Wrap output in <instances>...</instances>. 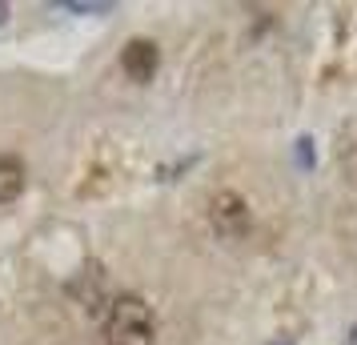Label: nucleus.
<instances>
[{"instance_id":"obj_1","label":"nucleus","mask_w":357,"mask_h":345,"mask_svg":"<svg viewBox=\"0 0 357 345\" xmlns=\"http://www.w3.org/2000/svg\"><path fill=\"white\" fill-rule=\"evenodd\" d=\"M157 325H153V309L145 297L121 293L105 313V345H153Z\"/></svg>"},{"instance_id":"obj_2","label":"nucleus","mask_w":357,"mask_h":345,"mask_svg":"<svg viewBox=\"0 0 357 345\" xmlns=\"http://www.w3.org/2000/svg\"><path fill=\"white\" fill-rule=\"evenodd\" d=\"M209 221L217 237H225V241H241L253 233V209L245 205L241 193H233V189H221L209 205Z\"/></svg>"},{"instance_id":"obj_3","label":"nucleus","mask_w":357,"mask_h":345,"mask_svg":"<svg viewBox=\"0 0 357 345\" xmlns=\"http://www.w3.org/2000/svg\"><path fill=\"white\" fill-rule=\"evenodd\" d=\"M121 68H125L137 84H149L157 77V68H161V49H157L149 36H137V40H129L125 52H121Z\"/></svg>"},{"instance_id":"obj_4","label":"nucleus","mask_w":357,"mask_h":345,"mask_svg":"<svg viewBox=\"0 0 357 345\" xmlns=\"http://www.w3.org/2000/svg\"><path fill=\"white\" fill-rule=\"evenodd\" d=\"M24 181H29V173H24L20 157H0V205H13L24 193Z\"/></svg>"},{"instance_id":"obj_5","label":"nucleus","mask_w":357,"mask_h":345,"mask_svg":"<svg viewBox=\"0 0 357 345\" xmlns=\"http://www.w3.org/2000/svg\"><path fill=\"white\" fill-rule=\"evenodd\" d=\"M61 8H68V13H109L113 4H81V0H65Z\"/></svg>"},{"instance_id":"obj_6","label":"nucleus","mask_w":357,"mask_h":345,"mask_svg":"<svg viewBox=\"0 0 357 345\" xmlns=\"http://www.w3.org/2000/svg\"><path fill=\"white\" fill-rule=\"evenodd\" d=\"M297 157H301V169H309V164H313V141H309V137H301V141H297Z\"/></svg>"},{"instance_id":"obj_7","label":"nucleus","mask_w":357,"mask_h":345,"mask_svg":"<svg viewBox=\"0 0 357 345\" xmlns=\"http://www.w3.org/2000/svg\"><path fill=\"white\" fill-rule=\"evenodd\" d=\"M269 345H293V337H273Z\"/></svg>"},{"instance_id":"obj_8","label":"nucleus","mask_w":357,"mask_h":345,"mask_svg":"<svg viewBox=\"0 0 357 345\" xmlns=\"http://www.w3.org/2000/svg\"><path fill=\"white\" fill-rule=\"evenodd\" d=\"M4 20H8V4H0V24H4Z\"/></svg>"},{"instance_id":"obj_9","label":"nucleus","mask_w":357,"mask_h":345,"mask_svg":"<svg viewBox=\"0 0 357 345\" xmlns=\"http://www.w3.org/2000/svg\"><path fill=\"white\" fill-rule=\"evenodd\" d=\"M349 345H357V325H354V329H349Z\"/></svg>"}]
</instances>
